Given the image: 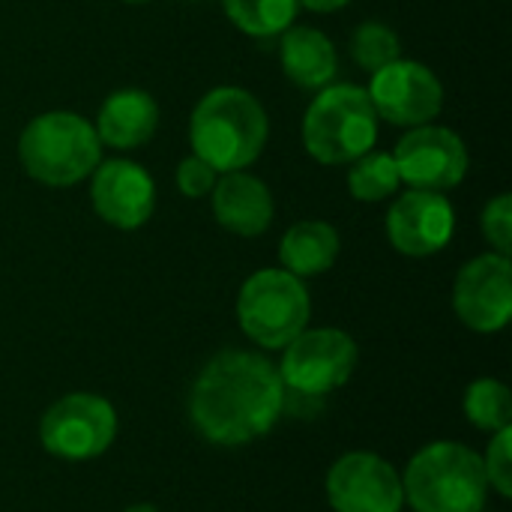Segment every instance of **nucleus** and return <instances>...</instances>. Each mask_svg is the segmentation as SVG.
Masks as SVG:
<instances>
[{"instance_id":"412c9836","label":"nucleus","mask_w":512,"mask_h":512,"mask_svg":"<svg viewBox=\"0 0 512 512\" xmlns=\"http://www.w3.org/2000/svg\"><path fill=\"white\" fill-rule=\"evenodd\" d=\"M465 414L483 432H501L512 423L510 387L495 378H480L465 390Z\"/></svg>"},{"instance_id":"0eeeda50","label":"nucleus","mask_w":512,"mask_h":512,"mask_svg":"<svg viewBox=\"0 0 512 512\" xmlns=\"http://www.w3.org/2000/svg\"><path fill=\"white\" fill-rule=\"evenodd\" d=\"M360 351L357 342L336 327L303 330L282 348L279 378L288 393L324 399L351 381Z\"/></svg>"},{"instance_id":"6ab92c4d","label":"nucleus","mask_w":512,"mask_h":512,"mask_svg":"<svg viewBox=\"0 0 512 512\" xmlns=\"http://www.w3.org/2000/svg\"><path fill=\"white\" fill-rule=\"evenodd\" d=\"M222 9L240 33L267 39L285 33L294 24L300 3L297 0H222Z\"/></svg>"},{"instance_id":"c85d7f7f","label":"nucleus","mask_w":512,"mask_h":512,"mask_svg":"<svg viewBox=\"0 0 512 512\" xmlns=\"http://www.w3.org/2000/svg\"><path fill=\"white\" fill-rule=\"evenodd\" d=\"M480 512H486V510H480Z\"/></svg>"},{"instance_id":"f257e3e1","label":"nucleus","mask_w":512,"mask_h":512,"mask_svg":"<svg viewBox=\"0 0 512 512\" xmlns=\"http://www.w3.org/2000/svg\"><path fill=\"white\" fill-rule=\"evenodd\" d=\"M279 369L252 351L216 354L192 384L189 420L219 447H243L267 435L285 414Z\"/></svg>"},{"instance_id":"39448f33","label":"nucleus","mask_w":512,"mask_h":512,"mask_svg":"<svg viewBox=\"0 0 512 512\" xmlns=\"http://www.w3.org/2000/svg\"><path fill=\"white\" fill-rule=\"evenodd\" d=\"M378 114L366 87L327 84L303 117V144L321 165H351L375 147Z\"/></svg>"},{"instance_id":"f8f14e48","label":"nucleus","mask_w":512,"mask_h":512,"mask_svg":"<svg viewBox=\"0 0 512 512\" xmlns=\"http://www.w3.org/2000/svg\"><path fill=\"white\" fill-rule=\"evenodd\" d=\"M327 498L336 512H402L405 492L396 468L375 453H345L327 471Z\"/></svg>"},{"instance_id":"7ed1b4c3","label":"nucleus","mask_w":512,"mask_h":512,"mask_svg":"<svg viewBox=\"0 0 512 512\" xmlns=\"http://www.w3.org/2000/svg\"><path fill=\"white\" fill-rule=\"evenodd\" d=\"M402 492L414 512H480L489 480L480 453L459 441H435L408 462Z\"/></svg>"},{"instance_id":"6e6552de","label":"nucleus","mask_w":512,"mask_h":512,"mask_svg":"<svg viewBox=\"0 0 512 512\" xmlns=\"http://www.w3.org/2000/svg\"><path fill=\"white\" fill-rule=\"evenodd\" d=\"M117 438V411L96 393H69L57 399L39 423L42 447L66 462L102 456Z\"/></svg>"},{"instance_id":"aec40b11","label":"nucleus","mask_w":512,"mask_h":512,"mask_svg":"<svg viewBox=\"0 0 512 512\" xmlns=\"http://www.w3.org/2000/svg\"><path fill=\"white\" fill-rule=\"evenodd\" d=\"M399 186H402V177H399L393 153L369 150V153H363L360 159L351 162L348 189H351V195L357 201H366V204L384 201L393 192H399Z\"/></svg>"},{"instance_id":"1a4fd4ad","label":"nucleus","mask_w":512,"mask_h":512,"mask_svg":"<svg viewBox=\"0 0 512 512\" xmlns=\"http://www.w3.org/2000/svg\"><path fill=\"white\" fill-rule=\"evenodd\" d=\"M378 120L393 126H423L432 123L444 108V84L441 78L417 60H393L372 72V84L366 87Z\"/></svg>"},{"instance_id":"4be33fe9","label":"nucleus","mask_w":512,"mask_h":512,"mask_svg":"<svg viewBox=\"0 0 512 512\" xmlns=\"http://www.w3.org/2000/svg\"><path fill=\"white\" fill-rule=\"evenodd\" d=\"M399 51L402 45H399L396 30L381 21H366L351 36V57L357 60V66L369 72H378L381 66L399 60Z\"/></svg>"},{"instance_id":"a878e982","label":"nucleus","mask_w":512,"mask_h":512,"mask_svg":"<svg viewBox=\"0 0 512 512\" xmlns=\"http://www.w3.org/2000/svg\"><path fill=\"white\" fill-rule=\"evenodd\" d=\"M297 3L306 6V9H312V12H336V9L348 6L351 0H297Z\"/></svg>"},{"instance_id":"b1692460","label":"nucleus","mask_w":512,"mask_h":512,"mask_svg":"<svg viewBox=\"0 0 512 512\" xmlns=\"http://www.w3.org/2000/svg\"><path fill=\"white\" fill-rule=\"evenodd\" d=\"M483 237L498 255H510L512 249V198L504 192L492 198L483 210Z\"/></svg>"},{"instance_id":"9b49d317","label":"nucleus","mask_w":512,"mask_h":512,"mask_svg":"<svg viewBox=\"0 0 512 512\" xmlns=\"http://www.w3.org/2000/svg\"><path fill=\"white\" fill-rule=\"evenodd\" d=\"M453 309L474 333H498L512 315L510 255L486 252L468 261L453 285Z\"/></svg>"},{"instance_id":"5701e85b","label":"nucleus","mask_w":512,"mask_h":512,"mask_svg":"<svg viewBox=\"0 0 512 512\" xmlns=\"http://www.w3.org/2000/svg\"><path fill=\"white\" fill-rule=\"evenodd\" d=\"M483 459V471H486V480L489 486L501 495V498H510L512 495V429H501L495 432L486 456Z\"/></svg>"},{"instance_id":"cd10ccee","label":"nucleus","mask_w":512,"mask_h":512,"mask_svg":"<svg viewBox=\"0 0 512 512\" xmlns=\"http://www.w3.org/2000/svg\"><path fill=\"white\" fill-rule=\"evenodd\" d=\"M126 3H147V0H126Z\"/></svg>"},{"instance_id":"f3484780","label":"nucleus","mask_w":512,"mask_h":512,"mask_svg":"<svg viewBox=\"0 0 512 512\" xmlns=\"http://www.w3.org/2000/svg\"><path fill=\"white\" fill-rule=\"evenodd\" d=\"M282 72L303 90H321L336 78L339 54L327 33L306 24H291L282 33Z\"/></svg>"},{"instance_id":"f03ea898","label":"nucleus","mask_w":512,"mask_h":512,"mask_svg":"<svg viewBox=\"0 0 512 512\" xmlns=\"http://www.w3.org/2000/svg\"><path fill=\"white\" fill-rule=\"evenodd\" d=\"M270 120L264 105L243 87H213L192 111L189 144L219 174L249 168L267 147Z\"/></svg>"},{"instance_id":"a211bd4d","label":"nucleus","mask_w":512,"mask_h":512,"mask_svg":"<svg viewBox=\"0 0 512 512\" xmlns=\"http://www.w3.org/2000/svg\"><path fill=\"white\" fill-rule=\"evenodd\" d=\"M339 252H342L339 231L321 219H303V222L291 225L279 243L282 270L294 273L297 279L327 273L336 264Z\"/></svg>"},{"instance_id":"9d476101","label":"nucleus","mask_w":512,"mask_h":512,"mask_svg":"<svg viewBox=\"0 0 512 512\" xmlns=\"http://www.w3.org/2000/svg\"><path fill=\"white\" fill-rule=\"evenodd\" d=\"M396 168L408 189L423 192H447L456 189L468 174V147L465 141L435 123L414 126L399 144H396Z\"/></svg>"},{"instance_id":"423d86ee","label":"nucleus","mask_w":512,"mask_h":512,"mask_svg":"<svg viewBox=\"0 0 512 512\" xmlns=\"http://www.w3.org/2000/svg\"><path fill=\"white\" fill-rule=\"evenodd\" d=\"M312 315V300L303 285L288 270H258L252 273L237 297V321L240 330L261 348L282 351L291 339H297Z\"/></svg>"},{"instance_id":"bb28decb","label":"nucleus","mask_w":512,"mask_h":512,"mask_svg":"<svg viewBox=\"0 0 512 512\" xmlns=\"http://www.w3.org/2000/svg\"><path fill=\"white\" fill-rule=\"evenodd\" d=\"M126 512H159L156 507H150V504H135V507H129Z\"/></svg>"},{"instance_id":"393cba45","label":"nucleus","mask_w":512,"mask_h":512,"mask_svg":"<svg viewBox=\"0 0 512 512\" xmlns=\"http://www.w3.org/2000/svg\"><path fill=\"white\" fill-rule=\"evenodd\" d=\"M216 180H219V171L210 168V165H207L204 159H198L195 153L186 156V159L177 165V189H180L186 198H204V195H210L213 186H216Z\"/></svg>"},{"instance_id":"20e7f679","label":"nucleus","mask_w":512,"mask_h":512,"mask_svg":"<svg viewBox=\"0 0 512 512\" xmlns=\"http://www.w3.org/2000/svg\"><path fill=\"white\" fill-rule=\"evenodd\" d=\"M27 177L45 186H75L102 162V141L90 120L75 111L36 114L18 138Z\"/></svg>"},{"instance_id":"2eb2a0df","label":"nucleus","mask_w":512,"mask_h":512,"mask_svg":"<svg viewBox=\"0 0 512 512\" xmlns=\"http://www.w3.org/2000/svg\"><path fill=\"white\" fill-rule=\"evenodd\" d=\"M213 216L237 237H258L270 228L276 204L264 180L246 171H228L213 186Z\"/></svg>"},{"instance_id":"dca6fc26","label":"nucleus","mask_w":512,"mask_h":512,"mask_svg":"<svg viewBox=\"0 0 512 512\" xmlns=\"http://www.w3.org/2000/svg\"><path fill=\"white\" fill-rule=\"evenodd\" d=\"M93 129L102 147H114V150L144 147L159 129V105L147 90L138 87L114 90L102 102Z\"/></svg>"},{"instance_id":"ddd939ff","label":"nucleus","mask_w":512,"mask_h":512,"mask_svg":"<svg viewBox=\"0 0 512 512\" xmlns=\"http://www.w3.org/2000/svg\"><path fill=\"white\" fill-rule=\"evenodd\" d=\"M456 231V210L444 192L408 189L387 210V240L408 258L441 252Z\"/></svg>"},{"instance_id":"4468645a","label":"nucleus","mask_w":512,"mask_h":512,"mask_svg":"<svg viewBox=\"0 0 512 512\" xmlns=\"http://www.w3.org/2000/svg\"><path fill=\"white\" fill-rule=\"evenodd\" d=\"M90 201L102 222L120 231H135L153 216L156 183L138 162L108 159L93 168Z\"/></svg>"}]
</instances>
